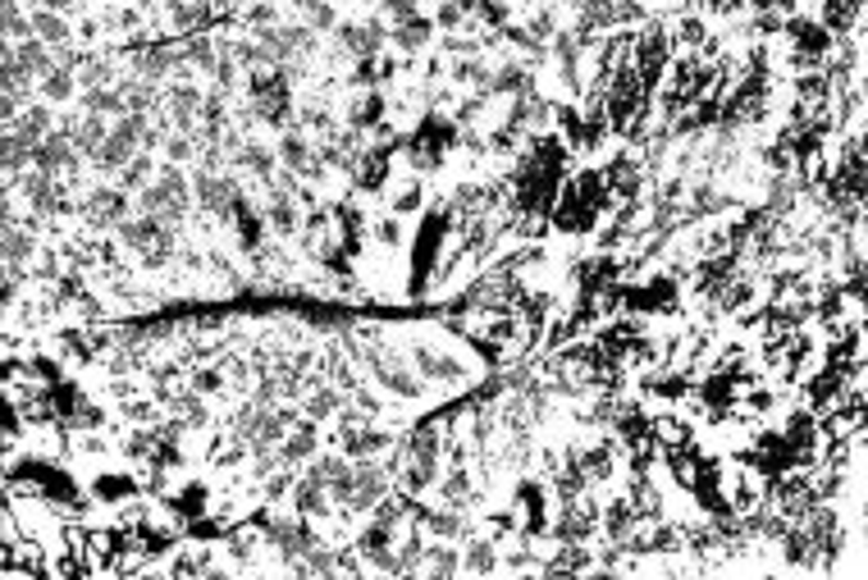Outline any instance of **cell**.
Listing matches in <instances>:
<instances>
[{"label":"cell","instance_id":"cell-1","mask_svg":"<svg viewBox=\"0 0 868 580\" xmlns=\"http://www.w3.org/2000/svg\"><path fill=\"white\" fill-rule=\"evenodd\" d=\"M457 142H462V123L439 115V110H425L417 119V129L407 133V146L402 151H407V165H412L417 174H434V169H444L448 151Z\"/></svg>","mask_w":868,"mask_h":580},{"label":"cell","instance_id":"cell-2","mask_svg":"<svg viewBox=\"0 0 868 580\" xmlns=\"http://www.w3.org/2000/svg\"><path fill=\"white\" fill-rule=\"evenodd\" d=\"M513 508H517V517H521V535H526V540L553 535V485H549V481L521 475L517 489H513Z\"/></svg>","mask_w":868,"mask_h":580},{"label":"cell","instance_id":"cell-3","mask_svg":"<svg viewBox=\"0 0 868 580\" xmlns=\"http://www.w3.org/2000/svg\"><path fill=\"white\" fill-rule=\"evenodd\" d=\"M407 357H412V366L425 375L434 389H462L471 380V366L444 343H412V347H407Z\"/></svg>","mask_w":868,"mask_h":580},{"label":"cell","instance_id":"cell-4","mask_svg":"<svg viewBox=\"0 0 868 580\" xmlns=\"http://www.w3.org/2000/svg\"><path fill=\"white\" fill-rule=\"evenodd\" d=\"M599 508H603V502H595L590 494L567 498L563 508H558V517H553V540L558 544H590L599 535Z\"/></svg>","mask_w":868,"mask_h":580},{"label":"cell","instance_id":"cell-5","mask_svg":"<svg viewBox=\"0 0 868 580\" xmlns=\"http://www.w3.org/2000/svg\"><path fill=\"white\" fill-rule=\"evenodd\" d=\"M192 197H197V206L207 211L211 220H228V215H234V206H238L243 188H238V179H228V174L201 165L192 174Z\"/></svg>","mask_w":868,"mask_h":580},{"label":"cell","instance_id":"cell-6","mask_svg":"<svg viewBox=\"0 0 868 580\" xmlns=\"http://www.w3.org/2000/svg\"><path fill=\"white\" fill-rule=\"evenodd\" d=\"M129 211H133V201H129V192H124V188H92L79 201V215L87 220V229H96V234L119 229V224L129 220Z\"/></svg>","mask_w":868,"mask_h":580},{"label":"cell","instance_id":"cell-7","mask_svg":"<svg viewBox=\"0 0 868 580\" xmlns=\"http://www.w3.org/2000/svg\"><path fill=\"white\" fill-rule=\"evenodd\" d=\"M389 23L385 19H362V23H352V19H343L339 28H335V37H339V50L343 56H352V60H362V56H379L385 50V42H389Z\"/></svg>","mask_w":868,"mask_h":580},{"label":"cell","instance_id":"cell-8","mask_svg":"<svg viewBox=\"0 0 868 580\" xmlns=\"http://www.w3.org/2000/svg\"><path fill=\"white\" fill-rule=\"evenodd\" d=\"M87 494L101 502V508H124V502L142 498L146 489H142V475L138 471H96Z\"/></svg>","mask_w":868,"mask_h":580},{"label":"cell","instance_id":"cell-9","mask_svg":"<svg viewBox=\"0 0 868 580\" xmlns=\"http://www.w3.org/2000/svg\"><path fill=\"white\" fill-rule=\"evenodd\" d=\"M211 502H215V494H211V485H207V481H178V485H169V489L161 494V508H169L178 521L207 517V512H211Z\"/></svg>","mask_w":868,"mask_h":580},{"label":"cell","instance_id":"cell-10","mask_svg":"<svg viewBox=\"0 0 868 580\" xmlns=\"http://www.w3.org/2000/svg\"><path fill=\"white\" fill-rule=\"evenodd\" d=\"M343 119H348V129H356V133H375L379 123L389 119V96H385V87H362V92L348 100Z\"/></svg>","mask_w":868,"mask_h":580},{"label":"cell","instance_id":"cell-11","mask_svg":"<svg viewBox=\"0 0 868 580\" xmlns=\"http://www.w3.org/2000/svg\"><path fill=\"white\" fill-rule=\"evenodd\" d=\"M434 33H439V23H434V14H412V19L394 23L389 42L402 50V56H421V50L434 42Z\"/></svg>","mask_w":868,"mask_h":580},{"label":"cell","instance_id":"cell-12","mask_svg":"<svg viewBox=\"0 0 868 580\" xmlns=\"http://www.w3.org/2000/svg\"><path fill=\"white\" fill-rule=\"evenodd\" d=\"M316 448H320V421H312V416H302L293 430L284 435V443H279V452H284V462L289 466H302V462H312L316 458Z\"/></svg>","mask_w":868,"mask_h":580},{"label":"cell","instance_id":"cell-13","mask_svg":"<svg viewBox=\"0 0 868 580\" xmlns=\"http://www.w3.org/2000/svg\"><path fill=\"white\" fill-rule=\"evenodd\" d=\"M490 92L494 96H526V92H535V73L521 64V60H507V64H498L494 69V83H490Z\"/></svg>","mask_w":868,"mask_h":580},{"label":"cell","instance_id":"cell-14","mask_svg":"<svg viewBox=\"0 0 868 580\" xmlns=\"http://www.w3.org/2000/svg\"><path fill=\"white\" fill-rule=\"evenodd\" d=\"M654 439H658L662 452H668V448H681V443H695V430H691V421H685V412H658L654 416Z\"/></svg>","mask_w":868,"mask_h":580},{"label":"cell","instance_id":"cell-15","mask_svg":"<svg viewBox=\"0 0 868 580\" xmlns=\"http://www.w3.org/2000/svg\"><path fill=\"white\" fill-rule=\"evenodd\" d=\"M83 115L124 119V115H129V100H124L119 87H83Z\"/></svg>","mask_w":868,"mask_h":580},{"label":"cell","instance_id":"cell-16","mask_svg":"<svg viewBox=\"0 0 868 580\" xmlns=\"http://www.w3.org/2000/svg\"><path fill=\"white\" fill-rule=\"evenodd\" d=\"M33 37H42L46 46H69L73 42V23L60 10H33Z\"/></svg>","mask_w":868,"mask_h":580},{"label":"cell","instance_id":"cell-17","mask_svg":"<svg viewBox=\"0 0 868 580\" xmlns=\"http://www.w3.org/2000/svg\"><path fill=\"white\" fill-rule=\"evenodd\" d=\"M37 92H42V100H50V106H60V100H69L73 92H79V69L56 64V69H50L46 79L37 83Z\"/></svg>","mask_w":868,"mask_h":580},{"label":"cell","instance_id":"cell-18","mask_svg":"<svg viewBox=\"0 0 868 580\" xmlns=\"http://www.w3.org/2000/svg\"><path fill=\"white\" fill-rule=\"evenodd\" d=\"M389 211L394 215H425V184L417 179V174L389 192Z\"/></svg>","mask_w":868,"mask_h":580},{"label":"cell","instance_id":"cell-19","mask_svg":"<svg viewBox=\"0 0 868 580\" xmlns=\"http://www.w3.org/2000/svg\"><path fill=\"white\" fill-rule=\"evenodd\" d=\"M151 179H156V161H151L146 151H138V156L119 169V188H124V192H142Z\"/></svg>","mask_w":868,"mask_h":580},{"label":"cell","instance_id":"cell-20","mask_svg":"<svg viewBox=\"0 0 868 580\" xmlns=\"http://www.w3.org/2000/svg\"><path fill=\"white\" fill-rule=\"evenodd\" d=\"M402 238H407V229H402V215L385 211L379 220H371V242H375V247L394 251V247H402Z\"/></svg>","mask_w":868,"mask_h":580},{"label":"cell","instance_id":"cell-21","mask_svg":"<svg viewBox=\"0 0 868 580\" xmlns=\"http://www.w3.org/2000/svg\"><path fill=\"white\" fill-rule=\"evenodd\" d=\"M476 23H480L484 33H498V28L513 23V5H507V0H480V5H476Z\"/></svg>","mask_w":868,"mask_h":580},{"label":"cell","instance_id":"cell-22","mask_svg":"<svg viewBox=\"0 0 868 580\" xmlns=\"http://www.w3.org/2000/svg\"><path fill=\"white\" fill-rule=\"evenodd\" d=\"M5 37L10 42L33 37V14H23V0H5Z\"/></svg>","mask_w":868,"mask_h":580},{"label":"cell","instance_id":"cell-23","mask_svg":"<svg viewBox=\"0 0 868 580\" xmlns=\"http://www.w3.org/2000/svg\"><path fill=\"white\" fill-rule=\"evenodd\" d=\"M306 28L312 33H335L339 28V14L329 0H306Z\"/></svg>","mask_w":868,"mask_h":580},{"label":"cell","instance_id":"cell-24","mask_svg":"<svg viewBox=\"0 0 868 580\" xmlns=\"http://www.w3.org/2000/svg\"><path fill=\"white\" fill-rule=\"evenodd\" d=\"M434 23H439V33H457L462 28V23H471V14L457 5V0H444L439 10H434Z\"/></svg>","mask_w":868,"mask_h":580},{"label":"cell","instance_id":"cell-25","mask_svg":"<svg viewBox=\"0 0 868 580\" xmlns=\"http://www.w3.org/2000/svg\"><path fill=\"white\" fill-rule=\"evenodd\" d=\"M228 380H224V370L220 366H197L192 370V389L201 393V398H207V393H220Z\"/></svg>","mask_w":868,"mask_h":580},{"label":"cell","instance_id":"cell-26","mask_svg":"<svg viewBox=\"0 0 868 580\" xmlns=\"http://www.w3.org/2000/svg\"><path fill=\"white\" fill-rule=\"evenodd\" d=\"M379 10H385L389 23H402V19L421 14V0H379Z\"/></svg>","mask_w":868,"mask_h":580},{"label":"cell","instance_id":"cell-27","mask_svg":"<svg viewBox=\"0 0 868 580\" xmlns=\"http://www.w3.org/2000/svg\"><path fill=\"white\" fill-rule=\"evenodd\" d=\"M188 156H192V138H188V133H178V138L169 133V138H165V161H169V165H184Z\"/></svg>","mask_w":868,"mask_h":580}]
</instances>
